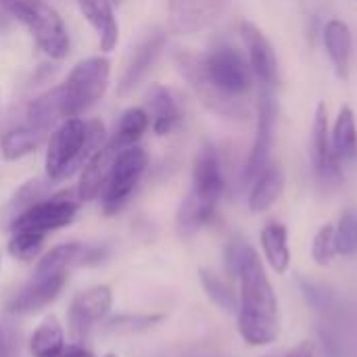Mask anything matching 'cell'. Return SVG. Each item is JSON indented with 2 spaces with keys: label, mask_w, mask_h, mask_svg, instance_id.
<instances>
[{
  "label": "cell",
  "mask_w": 357,
  "mask_h": 357,
  "mask_svg": "<svg viewBox=\"0 0 357 357\" xmlns=\"http://www.w3.org/2000/svg\"><path fill=\"white\" fill-rule=\"evenodd\" d=\"M224 257L228 274L241 284L236 312L241 339L251 347L274 343L280 335L278 297L257 251L245 238H232Z\"/></svg>",
  "instance_id": "cell-1"
},
{
  "label": "cell",
  "mask_w": 357,
  "mask_h": 357,
  "mask_svg": "<svg viewBox=\"0 0 357 357\" xmlns=\"http://www.w3.org/2000/svg\"><path fill=\"white\" fill-rule=\"evenodd\" d=\"M226 180L222 172V159L211 142H203L197 151L192 165V186L184 197L178 215L176 230L182 236H195L209 226L218 213V205L224 197Z\"/></svg>",
  "instance_id": "cell-2"
},
{
  "label": "cell",
  "mask_w": 357,
  "mask_h": 357,
  "mask_svg": "<svg viewBox=\"0 0 357 357\" xmlns=\"http://www.w3.org/2000/svg\"><path fill=\"white\" fill-rule=\"evenodd\" d=\"M105 144V126L100 121H84L69 117L61 121L48 142L46 151V178L61 182L86 165V161Z\"/></svg>",
  "instance_id": "cell-3"
},
{
  "label": "cell",
  "mask_w": 357,
  "mask_h": 357,
  "mask_svg": "<svg viewBox=\"0 0 357 357\" xmlns=\"http://www.w3.org/2000/svg\"><path fill=\"white\" fill-rule=\"evenodd\" d=\"M0 10L17 19L50 59L69 52V31L61 15L46 0H0Z\"/></svg>",
  "instance_id": "cell-4"
},
{
  "label": "cell",
  "mask_w": 357,
  "mask_h": 357,
  "mask_svg": "<svg viewBox=\"0 0 357 357\" xmlns=\"http://www.w3.org/2000/svg\"><path fill=\"white\" fill-rule=\"evenodd\" d=\"M174 61H176L180 75L188 82L190 90L197 94L201 105L207 107L211 113H215L224 119H234V121H247L253 115L249 100L230 98L211 84V79L207 77L205 65H203V54L188 50V48H180V50H176Z\"/></svg>",
  "instance_id": "cell-5"
},
{
  "label": "cell",
  "mask_w": 357,
  "mask_h": 357,
  "mask_svg": "<svg viewBox=\"0 0 357 357\" xmlns=\"http://www.w3.org/2000/svg\"><path fill=\"white\" fill-rule=\"evenodd\" d=\"M109 75L111 63L105 56H92L77 63L67 75V79L56 86L65 119L77 117L79 113L96 105L107 92Z\"/></svg>",
  "instance_id": "cell-6"
},
{
  "label": "cell",
  "mask_w": 357,
  "mask_h": 357,
  "mask_svg": "<svg viewBox=\"0 0 357 357\" xmlns=\"http://www.w3.org/2000/svg\"><path fill=\"white\" fill-rule=\"evenodd\" d=\"M203 65L207 77L220 92L230 98L249 100L255 77L247 56L238 48L230 44H215L207 54H203Z\"/></svg>",
  "instance_id": "cell-7"
},
{
  "label": "cell",
  "mask_w": 357,
  "mask_h": 357,
  "mask_svg": "<svg viewBox=\"0 0 357 357\" xmlns=\"http://www.w3.org/2000/svg\"><path fill=\"white\" fill-rule=\"evenodd\" d=\"M77 207L79 199L75 190L50 195L10 218V232H29L46 238L50 232L69 226L77 213Z\"/></svg>",
  "instance_id": "cell-8"
},
{
  "label": "cell",
  "mask_w": 357,
  "mask_h": 357,
  "mask_svg": "<svg viewBox=\"0 0 357 357\" xmlns=\"http://www.w3.org/2000/svg\"><path fill=\"white\" fill-rule=\"evenodd\" d=\"M146 165H149V155L138 144H132L117 155L113 169L100 192L102 211L107 215H115L123 209V205L134 195L138 182L142 180Z\"/></svg>",
  "instance_id": "cell-9"
},
{
  "label": "cell",
  "mask_w": 357,
  "mask_h": 357,
  "mask_svg": "<svg viewBox=\"0 0 357 357\" xmlns=\"http://www.w3.org/2000/svg\"><path fill=\"white\" fill-rule=\"evenodd\" d=\"M276 115H278V107H276L272 88L261 86L259 98H257V113H255V136H253V144H251V151L247 155L243 176H241V182L245 186H251L253 180L270 163V155H272V146H274Z\"/></svg>",
  "instance_id": "cell-10"
},
{
  "label": "cell",
  "mask_w": 357,
  "mask_h": 357,
  "mask_svg": "<svg viewBox=\"0 0 357 357\" xmlns=\"http://www.w3.org/2000/svg\"><path fill=\"white\" fill-rule=\"evenodd\" d=\"M312 159L318 186L324 192H333L343 184V163L337 157L331 140V126H328V109L324 102H318L312 123Z\"/></svg>",
  "instance_id": "cell-11"
},
{
  "label": "cell",
  "mask_w": 357,
  "mask_h": 357,
  "mask_svg": "<svg viewBox=\"0 0 357 357\" xmlns=\"http://www.w3.org/2000/svg\"><path fill=\"white\" fill-rule=\"evenodd\" d=\"M113 305V293L109 287L98 284L92 289L82 291L69 307V335L73 339V343H82L90 337L92 328L109 314Z\"/></svg>",
  "instance_id": "cell-12"
},
{
  "label": "cell",
  "mask_w": 357,
  "mask_h": 357,
  "mask_svg": "<svg viewBox=\"0 0 357 357\" xmlns=\"http://www.w3.org/2000/svg\"><path fill=\"white\" fill-rule=\"evenodd\" d=\"M238 36L243 40V46L247 50V61L253 71V77L264 88H274L280 82V69L278 59L274 52L272 42L266 38V33L253 23L243 19L238 23Z\"/></svg>",
  "instance_id": "cell-13"
},
{
  "label": "cell",
  "mask_w": 357,
  "mask_h": 357,
  "mask_svg": "<svg viewBox=\"0 0 357 357\" xmlns=\"http://www.w3.org/2000/svg\"><path fill=\"white\" fill-rule=\"evenodd\" d=\"M228 6L230 0H169V27L176 33H197L222 19Z\"/></svg>",
  "instance_id": "cell-14"
},
{
  "label": "cell",
  "mask_w": 357,
  "mask_h": 357,
  "mask_svg": "<svg viewBox=\"0 0 357 357\" xmlns=\"http://www.w3.org/2000/svg\"><path fill=\"white\" fill-rule=\"evenodd\" d=\"M67 284V274H33V278L19 289L6 303L8 314L27 316L48 307Z\"/></svg>",
  "instance_id": "cell-15"
},
{
  "label": "cell",
  "mask_w": 357,
  "mask_h": 357,
  "mask_svg": "<svg viewBox=\"0 0 357 357\" xmlns=\"http://www.w3.org/2000/svg\"><path fill=\"white\" fill-rule=\"evenodd\" d=\"M128 149L123 146L115 136H111L109 140H105V144L86 161V165L82 167V176H79V184L75 188L79 203H88L94 201L96 197H100L105 182L113 169V163L117 159V155Z\"/></svg>",
  "instance_id": "cell-16"
},
{
  "label": "cell",
  "mask_w": 357,
  "mask_h": 357,
  "mask_svg": "<svg viewBox=\"0 0 357 357\" xmlns=\"http://www.w3.org/2000/svg\"><path fill=\"white\" fill-rule=\"evenodd\" d=\"M165 44H167L165 31L155 29V31H151V33L136 46V50L132 52V59H130V63L126 65L123 75H121V79H119V86H117V94H119V96H126V94H130L134 88H138V84L146 77V73L153 69V65H155L157 59L161 56Z\"/></svg>",
  "instance_id": "cell-17"
},
{
  "label": "cell",
  "mask_w": 357,
  "mask_h": 357,
  "mask_svg": "<svg viewBox=\"0 0 357 357\" xmlns=\"http://www.w3.org/2000/svg\"><path fill=\"white\" fill-rule=\"evenodd\" d=\"M322 42L326 48V54L331 56L337 77L341 82H349L351 52H354L351 27L343 19H331V21H326V25L322 29Z\"/></svg>",
  "instance_id": "cell-18"
},
{
  "label": "cell",
  "mask_w": 357,
  "mask_h": 357,
  "mask_svg": "<svg viewBox=\"0 0 357 357\" xmlns=\"http://www.w3.org/2000/svg\"><path fill=\"white\" fill-rule=\"evenodd\" d=\"M146 107H149V117L153 123V132L157 136H167L172 134L180 121H182V111L174 98V94L165 86H151L146 92Z\"/></svg>",
  "instance_id": "cell-19"
},
{
  "label": "cell",
  "mask_w": 357,
  "mask_h": 357,
  "mask_svg": "<svg viewBox=\"0 0 357 357\" xmlns=\"http://www.w3.org/2000/svg\"><path fill=\"white\" fill-rule=\"evenodd\" d=\"M284 182H287V178H284L282 165L270 161L268 167L249 186V209H251V213H264L272 205H276V201L284 192Z\"/></svg>",
  "instance_id": "cell-20"
},
{
  "label": "cell",
  "mask_w": 357,
  "mask_h": 357,
  "mask_svg": "<svg viewBox=\"0 0 357 357\" xmlns=\"http://www.w3.org/2000/svg\"><path fill=\"white\" fill-rule=\"evenodd\" d=\"M79 10L94 27L102 50H113L119 40V25L111 8V0H77Z\"/></svg>",
  "instance_id": "cell-21"
},
{
  "label": "cell",
  "mask_w": 357,
  "mask_h": 357,
  "mask_svg": "<svg viewBox=\"0 0 357 357\" xmlns=\"http://www.w3.org/2000/svg\"><path fill=\"white\" fill-rule=\"evenodd\" d=\"M261 251L268 266L276 274H287L291 268V247H289V230L280 222H270L261 230Z\"/></svg>",
  "instance_id": "cell-22"
},
{
  "label": "cell",
  "mask_w": 357,
  "mask_h": 357,
  "mask_svg": "<svg viewBox=\"0 0 357 357\" xmlns=\"http://www.w3.org/2000/svg\"><path fill=\"white\" fill-rule=\"evenodd\" d=\"M27 121L31 128L44 132L48 136L50 130H54L61 121H65L63 115V107H61V96L59 90L52 88L48 92H44L42 96H38L36 100H31V105L27 107Z\"/></svg>",
  "instance_id": "cell-23"
},
{
  "label": "cell",
  "mask_w": 357,
  "mask_h": 357,
  "mask_svg": "<svg viewBox=\"0 0 357 357\" xmlns=\"http://www.w3.org/2000/svg\"><path fill=\"white\" fill-rule=\"evenodd\" d=\"M331 140H333V149L337 153V157L341 159V163H349L357 159V121L356 113L349 105H343L333 132H331Z\"/></svg>",
  "instance_id": "cell-24"
},
{
  "label": "cell",
  "mask_w": 357,
  "mask_h": 357,
  "mask_svg": "<svg viewBox=\"0 0 357 357\" xmlns=\"http://www.w3.org/2000/svg\"><path fill=\"white\" fill-rule=\"evenodd\" d=\"M46 140V134L31 128L29 123L17 126L13 130H8L2 136V155L6 161H17L29 153H33L36 149H40V144Z\"/></svg>",
  "instance_id": "cell-25"
},
{
  "label": "cell",
  "mask_w": 357,
  "mask_h": 357,
  "mask_svg": "<svg viewBox=\"0 0 357 357\" xmlns=\"http://www.w3.org/2000/svg\"><path fill=\"white\" fill-rule=\"evenodd\" d=\"M65 347V333L63 326L54 316L46 318L33 333L29 341V349L33 357H56Z\"/></svg>",
  "instance_id": "cell-26"
},
{
  "label": "cell",
  "mask_w": 357,
  "mask_h": 357,
  "mask_svg": "<svg viewBox=\"0 0 357 357\" xmlns=\"http://www.w3.org/2000/svg\"><path fill=\"white\" fill-rule=\"evenodd\" d=\"M201 278V287L207 293V297L226 314H236L238 312V293L218 274L209 272V270H201L199 272Z\"/></svg>",
  "instance_id": "cell-27"
},
{
  "label": "cell",
  "mask_w": 357,
  "mask_h": 357,
  "mask_svg": "<svg viewBox=\"0 0 357 357\" xmlns=\"http://www.w3.org/2000/svg\"><path fill=\"white\" fill-rule=\"evenodd\" d=\"M149 126H151L149 113H146L144 109L134 107V109H128V111L121 115L119 126H117V130H115L113 136H115L123 146H132V144H136V142L142 138V134L149 130Z\"/></svg>",
  "instance_id": "cell-28"
},
{
  "label": "cell",
  "mask_w": 357,
  "mask_h": 357,
  "mask_svg": "<svg viewBox=\"0 0 357 357\" xmlns=\"http://www.w3.org/2000/svg\"><path fill=\"white\" fill-rule=\"evenodd\" d=\"M42 236L38 234H29V232H10L8 238V253L19 259V261H31L40 255L42 247H44Z\"/></svg>",
  "instance_id": "cell-29"
},
{
  "label": "cell",
  "mask_w": 357,
  "mask_h": 357,
  "mask_svg": "<svg viewBox=\"0 0 357 357\" xmlns=\"http://www.w3.org/2000/svg\"><path fill=\"white\" fill-rule=\"evenodd\" d=\"M337 255V247H335V224H324L320 226V230L314 236L312 243V259L316 261V266L326 268L333 264Z\"/></svg>",
  "instance_id": "cell-30"
},
{
  "label": "cell",
  "mask_w": 357,
  "mask_h": 357,
  "mask_svg": "<svg viewBox=\"0 0 357 357\" xmlns=\"http://www.w3.org/2000/svg\"><path fill=\"white\" fill-rule=\"evenodd\" d=\"M335 247L337 255H354L357 251L356 213L345 211L335 226Z\"/></svg>",
  "instance_id": "cell-31"
},
{
  "label": "cell",
  "mask_w": 357,
  "mask_h": 357,
  "mask_svg": "<svg viewBox=\"0 0 357 357\" xmlns=\"http://www.w3.org/2000/svg\"><path fill=\"white\" fill-rule=\"evenodd\" d=\"M46 192H48V184H46V182H42V180H31V182L23 184V186L15 192V197H13L10 205H8V213H10V218H15V215H17V213H21L23 209H27V207L36 205L38 201L46 199Z\"/></svg>",
  "instance_id": "cell-32"
},
{
  "label": "cell",
  "mask_w": 357,
  "mask_h": 357,
  "mask_svg": "<svg viewBox=\"0 0 357 357\" xmlns=\"http://www.w3.org/2000/svg\"><path fill=\"white\" fill-rule=\"evenodd\" d=\"M299 287H301V293L305 297V301L316 310V312H322V314H331L337 310V299L335 295L324 289L322 284L318 282H312V280H305V278H299Z\"/></svg>",
  "instance_id": "cell-33"
},
{
  "label": "cell",
  "mask_w": 357,
  "mask_h": 357,
  "mask_svg": "<svg viewBox=\"0 0 357 357\" xmlns=\"http://www.w3.org/2000/svg\"><path fill=\"white\" fill-rule=\"evenodd\" d=\"M161 316H117L109 322V331L117 335H134L149 331L153 324H157Z\"/></svg>",
  "instance_id": "cell-34"
},
{
  "label": "cell",
  "mask_w": 357,
  "mask_h": 357,
  "mask_svg": "<svg viewBox=\"0 0 357 357\" xmlns=\"http://www.w3.org/2000/svg\"><path fill=\"white\" fill-rule=\"evenodd\" d=\"M19 356V333L13 324L0 322V357Z\"/></svg>",
  "instance_id": "cell-35"
},
{
  "label": "cell",
  "mask_w": 357,
  "mask_h": 357,
  "mask_svg": "<svg viewBox=\"0 0 357 357\" xmlns=\"http://www.w3.org/2000/svg\"><path fill=\"white\" fill-rule=\"evenodd\" d=\"M316 354V343L314 341H301L293 349H289L282 356H266V357H314Z\"/></svg>",
  "instance_id": "cell-36"
},
{
  "label": "cell",
  "mask_w": 357,
  "mask_h": 357,
  "mask_svg": "<svg viewBox=\"0 0 357 357\" xmlns=\"http://www.w3.org/2000/svg\"><path fill=\"white\" fill-rule=\"evenodd\" d=\"M56 357H94L90 349H86L82 343H65L61 354Z\"/></svg>",
  "instance_id": "cell-37"
},
{
  "label": "cell",
  "mask_w": 357,
  "mask_h": 357,
  "mask_svg": "<svg viewBox=\"0 0 357 357\" xmlns=\"http://www.w3.org/2000/svg\"><path fill=\"white\" fill-rule=\"evenodd\" d=\"M105 357H117V356H115V354H107V356H105Z\"/></svg>",
  "instance_id": "cell-38"
},
{
  "label": "cell",
  "mask_w": 357,
  "mask_h": 357,
  "mask_svg": "<svg viewBox=\"0 0 357 357\" xmlns=\"http://www.w3.org/2000/svg\"><path fill=\"white\" fill-rule=\"evenodd\" d=\"M356 232H357V215H356Z\"/></svg>",
  "instance_id": "cell-39"
},
{
  "label": "cell",
  "mask_w": 357,
  "mask_h": 357,
  "mask_svg": "<svg viewBox=\"0 0 357 357\" xmlns=\"http://www.w3.org/2000/svg\"><path fill=\"white\" fill-rule=\"evenodd\" d=\"M356 2H357V0H356Z\"/></svg>",
  "instance_id": "cell-40"
}]
</instances>
